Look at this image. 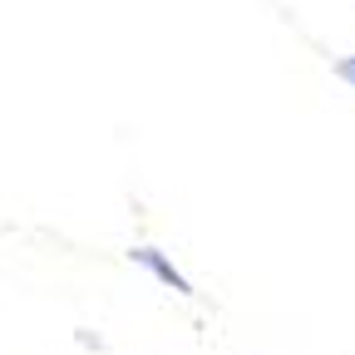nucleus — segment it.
I'll return each mask as SVG.
<instances>
[{"instance_id": "1", "label": "nucleus", "mask_w": 355, "mask_h": 355, "mask_svg": "<svg viewBox=\"0 0 355 355\" xmlns=\"http://www.w3.org/2000/svg\"><path fill=\"white\" fill-rule=\"evenodd\" d=\"M128 261H139L144 272H153V277H158L168 291H178V296H198V291H193V282H188L183 272H178V266H173V261H168L158 247H133V252H128Z\"/></svg>"}, {"instance_id": "2", "label": "nucleus", "mask_w": 355, "mask_h": 355, "mask_svg": "<svg viewBox=\"0 0 355 355\" xmlns=\"http://www.w3.org/2000/svg\"><path fill=\"white\" fill-rule=\"evenodd\" d=\"M336 74H340V79H345V84L355 89V55H345V60H336Z\"/></svg>"}]
</instances>
